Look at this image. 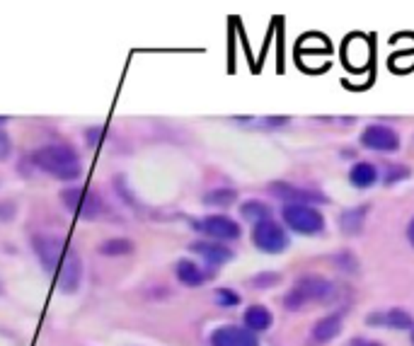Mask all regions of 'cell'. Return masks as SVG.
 I'll list each match as a JSON object with an SVG mask.
<instances>
[{
    "mask_svg": "<svg viewBox=\"0 0 414 346\" xmlns=\"http://www.w3.org/2000/svg\"><path fill=\"white\" fill-rule=\"evenodd\" d=\"M334 288L337 286H334L330 278L318 276V274H308V276L298 278V281L294 283V288L286 293L284 305L289 308V310H301V308H306L308 303H325L334 295Z\"/></svg>",
    "mask_w": 414,
    "mask_h": 346,
    "instance_id": "1",
    "label": "cell"
},
{
    "mask_svg": "<svg viewBox=\"0 0 414 346\" xmlns=\"http://www.w3.org/2000/svg\"><path fill=\"white\" fill-rule=\"evenodd\" d=\"M34 162L58 179H76L83 172L76 150L66 148V145H44L34 153Z\"/></svg>",
    "mask_w": 414,
    "mask_h": 346,
    "instance_id": "2",
    "label": "cell"
},
{
    "mask_svg": "<svg viewBox=\"0 0 414 346\" xmlns=\"http://www.w3.org/2000/svg\"><path fill=\"white\" fill-rule=\"evenodd\" d=\"M281 218L294 233L306 235V238L320 235L325 230V216L308 204H286L281 209Z\"/></svg>",
    "mask_w": 414,
    "mask_h": 346,
    "instance_id": "3",
    "label": "cell"
},
{
    "mask_svg": "<svg viewBox=\"0 0 414 346\" xmlns=\"http://www.w3.org/2000/svg\"><path fill=\"white\" fill-rule=\"evenodd\" d=\"M252 242L264 254H281L289 250V235L276 221H262L252 228Z\"/></svg>",
    "mask_w": 414,
    "mask_h": 346,
    "instance_id": "4",
    "label": "cell"
},
{
    "mask_svg": "<svg viewBox=\"0 0 414 346\" xmlns=\"http://www.w3.org/2000/svg\"><path fill=\"white\" fill-rule=\"evenodd\" d=\"M361 145H366L368 150H378V153H393V150L400 148V136L390 126L371 124L361 133Z\"/></svg>",
    "mask_w": 414,
    "mask_h": 346,
    "instance_id": "5",
    "label": "cell"
},
{
    "mask_svg": "<svg viewBox=\"0 0 414 346\" xmlns=\"http://www.w3.org/2000/svg\"><path fill=\"white\" fill-rule=\"evenodd\" d=\"M197 230H202L204 235H209V238L216 242L237 240L242 233L240 226L228 216H206L202 221H197Z\"/></svg>",
    "mask_w": 414,
    "mask_h": 346,
    "instance_id": "6",
    "label": "cell"
},
{
    "mask_svg": "<svg viewBox=\"0 0 414 346\" xmlns=\"http://www.w3.org/2000/svg\"><path fill=\"white\" fill-rule=\"evenodd\" d=\"M211 346H259L257 335H252L245 327L228 325V327H218V330L211 332L209 337Z\"/></svg>",
    "mask_w": 414,
    "mask_h": 346,
    "instance_id": "7",
    "label": "cell"
},
{
    "mask_svg": "<svg viewBox=\"0 0 414 346\" xmlns=\"http://www.w3.org/2000/svg\"><path fill=\"white\" fill-rule=\"evenodd\" d=\"M34 252L39 257V262L44 264L46 271L61 269V254H63V242L53 235H36L34 238Z\"/></svg>",
    "mask_w": 414,
    "mask_h": 346,
    "instance_id": "8",
    "label": "cell"
},
{
    "mask_svg": "<svg viewBox=\"0 0 414 346\" xmlns=\"http://www.w3.org/2000/svg\"><path fill=\"white\" fill-rule=\"evenodd\" d=\"M344 61L351 70H358V68H366L371 63V41L366 36L361 34H354L346 39L344 44Z\"/></svg>",
    "mask_w": 414,
    "mask_h": 346,
    "instance_id": "9",
    "label": "cell"
},
{
    "mask_svg": "<svg viewBox=\"0 0 414 346\" xmlns=\"http://www.w3.org/2000/svg\"><path fill=\"white\" fill-rule=\"evenodd\" d=\"M271 192L276 194L279 199H284L286 204H308V206H313L315 201H318V204H325L327 201V199L322 196V194H318V192L301 189V187L286 184V182H274Z\"/></svg>",
    "mask_w": 414,
    "mask_h": 346,
    "instance_id": "10",
    "label": "cell"
},
{
    "mask_svg": "<svg viewBox=\"0 0 414 346\" xmlns=\"http://www.w3.org/2000/svg\"><path fill=\"white\" fill-rule=\"evenodd\" d=\"M81 274H83L81 259L76 254H66L63 264L58 269V288L63 293H76L78 286H81Z\"/></svg>",
    "mask_w": 414,
    "mask_h": 346,
    "instance_id": "11",
    "label": "cell"
},
{
    "mask_svg": "<svg viewBox=\"0 0 414 346\" xmlns=\"http://www.w3.org/2000/svg\"><path fill=\"white\" fill-rule=\"evenodd\" d=\"M368 325L373 327H390V330H412L414 320L410 313L400 310V308H393L388 313H376L368 315Z\"/></svg>",
    "mask_w": 414,
    "mask_h": 346,
    "instance_id": "12",
    "label": "cell"
},
{
    "mask_svg": "<svg viewBox=\"0 0 414 346\" xmlns=\"http://www.w3.org/2000/svg\"><path fill=\"white\" fill-rule=\"evenodd\" d=\"M339 332H342V318H339V315H327V318L315 323L313 332H310V342L322 346V344L332 342V339H337Z\"/></svg>",
    "mask_w": 414,
    "mask_h": 346,
    "instance_id": "13",
    "label": "cell"
},
{
    "mask_svg": "<svg viewBox=\"0 0 414 346\" xmlns=\"http://www.w3.org/2000/svg\"><path fill=\"white\" fill-rule=\"evenodd\" d=\"M192 250L197 254H202V259H206L209 264L213 266H221L225 262H230L233 259V250L230 247H225L223 242H194Z\"/></svg>",
    "mask_w": 414,
    "mask_h": 346,
    "instance_id": "14",
    "label": "cell"
},
{
    "mask_svg": "<svg viewBox=\"0 0 414 346\" xmlns=\"http://www.w3.org/2000/svg\"><path fill=\"white\" fill-rule=\"evenodd\" d=\"M242 325H245V330H249L252 335L266 332L274 325V315L266 310L264 305H249L245 315H242Z\"/></svg>",
    "mask_w": 414,
    "mask_h": 346,
    "instance_id": "15",
    "label": "cell"
},
{
    "mask_svg": "<svg viewBox=\"0 0 414 346\" xmlns=\"http://www.w3.org/2000/svg\"><path fill=\"white\" fill-rule=\"evenodd\" d=\"M349 182L358 189H368V187H373L378 182V167L371 165V162H356L349 169Z\"/></svg>",
    "mask_w": 414,
    "mask_h": 346,
    "instance_id": "16",
    "label": "cell"
},
{
    "mask_svg": "<svg viewBox=\"0 0 414 346\" xmlns=\"http://www.w3.org/2000/svg\"><path fill=\"white\" fill-rule=\"evenodd\" d=\"M175 274H177V278L185 286H202V283L206 281V274L202 271V266L190 262V259H180L177 266H175Z\"/></svg>",
    "mask_w": 414,
    "mask_h": 346,
    "instance_id": "17",
    "label": "cell"
},
{
    "mask_svg": "<svg viewBox=\"0 0 414 346\" xmlns=\"http://www.w3.org/2000/svg\"><path fill=\"white\" fill-rule=\"evenodd\" d=\"M368 206H358V209H349L344 211L339 223H342L344 235H358L363 230V218H366Z\"/></svg>",
    "mask_w": 414,
    "mask_h": 346,
    "instance_id": "18",
    "label": "cell"
},
{
    "mask_svg": "<svg viewBox=\"0 0 414 346\" xmlns=\"http://www.w3.org/2000/svg\"><path fill=\"white\" fill-rule=\"evenodd\" d=\"M240 214L247 218V221H252L254 226L262 221H269L271 218V209L266 206L264 201H257V199H249V201H245L240 206Z\"/></svg>",
    "mask_w": 414,
    "mask_h": 346,
    "instance_id": "19",
    "label": "cell"
},
{
    "mask_svg": "<svg viewBox=\"0 0 414 346\" xmlns=\"http://www.w3.org/2000/svg\"><path fill=\"white\" fill-rule=\"evenodd\" d=\"M237 199L235 189H228V187H223V189H211L209 194L204 196V201L209 206H221V209H225V206H230Z\"/></svg>",
    "mask_w": 414,
    "mask_h": 346,
    "instance_id": "20",
    "label": "cell"
},
{
    "mask_svg": "<svg viewBox=\"0 0 414 346\" xmlns=\"http://www.w3.org/2000/svg\"><path fill=\"white\" fill-rule=\"evenodd\" d=\"M100 252H102V254H107V257H119V254H131V252H133V242H131V240H124V238L107 240V242H102Z\"/></svg>",
    "mask_w": 414,
    "mask_h": 346,
    "instance_id": "21",
    "label": "cell"
},
{
    "mask_svg": "<svg viewBox=\"0 0 414 346\" xmlns=\"http://www.w3.org/2000/svg\"><path fill=\"white\" fill-rule=\"evenodd\" d=\"M240 124H252L257 129H279V126H286L289 119L286 117H264V119H237Z\"/></svg>",
    "mask_w": 414,
    "mask_h": 346,
    "instance_id": "22",
    "label": "cell"
},
{
    "mask_svg": "<svg viewBox=\"0 0 414 346\" xmlns=\"http://www.w3.org/2000/svg\"><path fill=\"white\" fill-rule=\"evenodd\" d=\"M216 303L221 308H235V305H240V295H237L235 290H230V288H218L216 290Z\"/></svg>",
    "mask_w": 414,
    "mask_h": 346,
    "instance_id": "23",
    "label": "cell"
},
{
    "mask_svg": "<svg viewBox=\"0 0 414 346\" xmlns=\"http://www.w3.org/2000/svg\"><path fill=\"white\" fill-rule=\"evenodd\" d=\"M410 177V169L405 165H398V167H388V174H385V184H395V182Z\"/></svg>",
    "mask_w": 414,
    "mask_h": 346,
    "instance_id": "24",
    "label": "cell"
},
{
    "mask_svg": "<svg viewBox=\"0 0 414 346\" xmlns=\"http://www.w3.org/2000/svg\"><path fill=\"white\" fill-rule=\"evenodd\" d=\"M252 283H254V288H271L279 283V274H259L252 278Z\"/></svg>",
    "mask_w": 414,
    "mask_h": 346,
    "instance_id": "25",
    "label": "cell"
},
{
    "mask_svg": "<svg viewBox=\"0 0 414 346\" xmlns=\"http://www.w3.org/2000/svg\"><path fill=\"white\" fill-rule=\"evenodd\" d=\"M351 346H383V344H381V342H376V339L354 337V339H351Z\"/></svg>",
    "mask_w": 414,
    "mask_h": 346,
    "instance_id": "26",
    "label": "cell"
},
{
    "mask_svg": "<svg viewBox=\"0 0 414 346\" xmlns=\"http://www.w3.org/2000/svg\"><path fill=\"white\" fill-rule=\"evenodd\" d=\"M407 240H410L412 245H414V218L410 221V226H407Z\"/></svg>",
    "mask_w": 414,
    "mask_h": 346,
    "instance_id": "27",
    "label": "cell"
},
{
    "mask_svg": "<svg viewBox=\"0 0 414 346\" xmlns=\"http://www.w3.org/2000/svg\"><path fill=\"white\" fill-rule=\"evenodd\" d=\"M412 344H414V330H412Z\"/></svg>",
    "mask_w": 414,
    "mask_h": 346,
    "instance_id": "28",
    "label": "cell"
}]
</instances>
